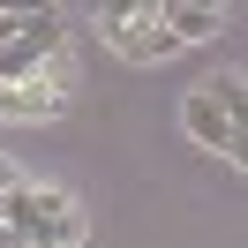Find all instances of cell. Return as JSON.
I'll use <instances>...</instances> for the list:
<instances>
[{"label":"cell","mask_w":248,"mask_h":248,"mask_svg":"<svg viewBox=\"0 0 248 248\" xmlns=\"http://www.w3.org/2000/svg\"><path fill=\"white\" fill-rule=\"evenodd\" d=\"M203 91H211L218 106L233 113V121H241V113H248V83H241V76H218V83H203Z\"/></svg>","instance_id":"obj_8"},{"label":"cell","mask_w":248,"mask_h":248,"mask_svg":"<svg viewBox=\"0 0 248 248\" xmlns=\"http://www.w3.org/2000/svg\"><path fill=\"white\" fill-rule=\"evenodd\" d=\"M98 31H106V46L121 53L128 68H158L166 53H181V46H173V31H166V16H158V0L106 8V16H98Z\"/></svg>","instance_id":"obj_1"},{"label":"cell","mask_w":248,"mask_h":248,"mask_svg":"<svg viewBox=\"0 0 248 248\" xmlns=\"http://www.w3.org/2000/svg\"><path fill=\"white\" fill-rule=\"evenodd\" d=\"M158 16H166L173 46H203V38H218V8H203V0H158Z\"/></svg>","instance_id":"obj_6"},{"label":"cell","mask_w":248,"mask_h":248,"mask_svg":"<svg viewBox=\"0 0 248 248\" xmlns=\"http://www.w3.org/2000/svg\"><path fill=\"white\" fill-rule=\"evenodd\" d=\"M68 53V31H61V16L53 8H31L23 16V31L0 46V83H23V76H38L46 61H61Z\"/></svg>","instance_id":"obj_3"},{"label":"cell","mask_w":248,"mask_h":248,"mask_svg":"<svg viewBox=\"0 0 248 248\" xmlns=\"http://www.w3.org/2000/svg\"><path fill=\"white\" fill-rule=\"evenodd\" d=\"M181 128H188V136L203 143V151H226L233 166H241V158H248V136H241V121H233V113L218 106L211 91H203V83H196V91L181 98Z\"/></svg>","instance_id":"obj_5"},{"label":"cell","mask_w":248,"mask_h":248,"mask_svg":"<svg viewBox=\"0 0 248 248\" xmlns=\"http://www.w3.org/2000/svg\"><path fill=\"white\" fill-rule=\"evenodd\" d=\"M76 211V196L68 188H38V181H16L8 196H0V226H8V241H38L46 226H61V218Z\"/></svg>","instance_id":"obj_4"},{"label":"cell","mask_w":248,"mask_h":248,"mask_svg":"<svg viewBox=\"0 0 248 248\" xmlns=\"http://www.w3.org/2000/svg\"><path fill=\"white\" fill-rule=\"evenodd\" d=\"M68 91H76V61H46L38 76L23 83H0V128H31V121H53V113L68 106Z\"/></svg>","instance_id":"obj_2"},{"label":"cell","mask_w":248,"mask_h":248,"mask_svg":"<svg viewBox=\"0 0 248 248\" xmlns=\"http://www.w3.org/2000/svg\"><path fill=\"white\" fill-rule=\"evenodd\" d=\"M0 248H16V241H8V226H0Z\"/></svg>","instance_id":"obj_9"},{"label":"cell","mask_w":248,"mask_h":248,"mask_svg":"<svg viewBox=\"0 0 248 248\" xmlns=\"http://www.w3.org/2000/svg\"><path fill=\"white\" fill-rule=\"evenodd\" d=\"M23 248H83V211H68L61 226H46L38 241H23Z\"/></svg>","instance_id":"obj_7"}]
</instances>
